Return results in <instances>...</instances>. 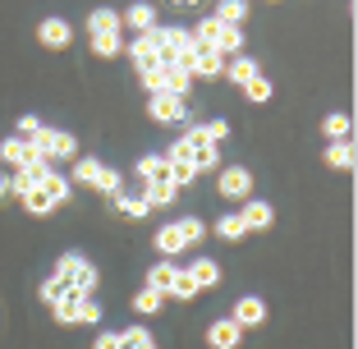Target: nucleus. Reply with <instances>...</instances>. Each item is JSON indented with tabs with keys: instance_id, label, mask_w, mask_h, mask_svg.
<instances>
[{
	"instance_id": "nucleus-1",
	"label": "nucleus",
	"mask_w": 358,
	"mask_h": 349,
	"mask_svg": "<svg viewBox=\"0 0 358 349\" xmlns=\"http://www.w3.org/2000/svg\"><path fill=\"white\" fill-rule=\"evenodd\" d=\"M166 157H189L193 166H198V175H202V170H216V166H221V143L211 138L207 124H189V129H184V138H175V143H170Z\"/></svg>"
},
{
	"instance_id": "nucleus-2",
	"label": "nucleus",
	"mask_w": 358,
	"mask_h": 349,
	"mask_svg": "<svg viewBox=\"0 0 358 349\" xmlns=\"http://www.w3.org/2000/svg\"><path fill=\"white\" fill-rule=\"evenodd\" d=\"M69 189H74V184L64 180V175H46L42 184H32L28 193H19V202H23V212H32V216H46V212H55V207H60L64 198H69Z\"/></svg>"
},
{
	"instance_id": "nucleus-3",
	"label": "nucleus",
	"mask_w": 358,
	"mask_h": 349,
	"mask_svg": "<svg viewBox=\"0 0 358 349\" xmlns=\"http://www.w3.org/2000/svg\"><path fill=\"white\" fill-rule=\"evenodd\" d=\"M51 313H55V322H64V327H69V322H87V327L101 322V304H96L92 294H83V290H64V294L51 304Z\"/></svg>"
},
{
	"instance_id": "nucleus-4",
	"label": "nucleus",
	"mask_w": 358,
	"mask_h": 349,
	"mask_svg": "<svg viewBox=\"0 0 358 349\" xmlns=\"http://www.w3.org/2000/svg\"><path fill=\"white\" fill-rule=\"evenodd\" d=\"M198 42H207L211 51H221V55H239L243 51V32L239 23H221L216 14H207V19L198 23V32H193Z\"/></svg>"
},
{
	"instance_id": "nucleus-5",
	"label": "nucleus",
	"mask_w": 358,
	"mask_h": 349,
	"mask_svg": "<svg viewBox=\"0 0 358 349\" xmlns=\"http://www.w3.org/2000/svg\"><path fill=\"white\" fill-rule=\"evenodd\" d=\"M51 276H60L69 290H83V294H92L96 285H101V271H96L87 257H78V253H64L60 262H55V271Z\"/></svg>"
},
{
	"instance_id": "nucleus-6",
	"label": "nucleus",
	"mask_w": 358,
	"mask_h": 349,
	"mask_svg": "<svg viewBox=\"0 0 358 349\" xmlns=\"http://www.w3.org/2000/svg\"><path fill=\"white\" fill-rule=\"evenodd\" d=\"M28 143L42 152L46 161H74V157H78V138H74V134H64V129H46V124H42L37 134L28 138Z\"/></svg>"
},
{
	"instance_id": "nucleus-7",
	"label": "nucleus",
	"mask_w": 358,
	"mask_h": 349,
	"mask_svg": "<svg viewBox=\"0 0 358 349\" xmlns=\"http://www.w3.org/2000/svg\"><path fill=\"white\" fill-rule=\"evenodd\" d=\"M129 60H134L138 74H148V69H161V64H166V51H161V42H157V28L138 32L134 42H129Z\"/></svg>"
},
{
	"instance_id": "nucleus-8",
	"label": "nucleus",
	"mask_w": 358,
	"mask_h": 349,
	"mask_svg": "<svg viewBox=\"0 0 358 349\" xmlns=\"http://www.w3.org/2000/svg\"><path fill=\"white\" fill-rule=\"evenodd\" d=\"M148 115L157 120V124H184V120H189V106H184V97H175V92H152Z\"/></svg>"
},
{
	"instance_id": "nucleus-9",
	"label": "nucleus",
	"mask_w": 358,
	"mask_h": 349,
	"mask_svg": "<svg viewBox=\"0 0 358 349\" xmlns=\"http://www.w3.org/2000/svg\"><path fill=\"white\" fill-rule=\"evenodd\" d=\"M216 189H221V198H253V170L248 166H225L221 175H216Z\"/></svg>"
},
{
	"instance_id": "nucleus-10",
	"label": "nucleus",
	"mask_w": 358,
	"mask_h": 349,
	"mask_svg": "<svg viewBox=\"0 0 358 349\" xmlns=\"http://www.w3.org/2000/svg\"><path fill=\"white\" fill-rule=\"evenodd\" d=\"M207 345H211V349H239V345H243V327H239L234 318H216V322L207 327Z\"/></svg>"
},
{
	"instance_id": "nucleus-11",
	"label": "nucleus",
	"mask_w": 358,
	"mask_h": 349,
	"mask_svg": "<svg viewBox=\"0 0 358 349\" xmlns=\"http://www.w3.org/2000/svg\"><path fill=\"white\" fill-rule=\"evenodd\" d=\"M37 42H42L46 51H64V46L74 42V28H69L64 19H42L37 23Z\"/></svg>"
},
{
	"instance_id": "nucleus-12",
	"label": "nucleus",
	"mask_w": 358,
	"mask_h": 349,
	"mask_svg": "<svg viewBox=\"0 0 358 349\" xmlns=\"http://www.w3.org/2000/svg\"><path fill=\"white\" fill-rule=\"evenodd\" d=\"M32 157H42V152L32 148L28 138H5V143H0V161H5L10 170H23Z\"/></svg>"
},
{
	"instance_id": "nucleus-13",
	"label": "nucleus",
	"mask_w": 358,
	"mask_h": 349,
	"mask_svg": "<svg viewBox=\"0 0 358 349\" xmlns=\"http://www.w3.org/2000/svg\"><path fill=\"white\" fill-rule=\"evenodd\" d=\"M257 74H262V64H257L253 60V55H225V74L221 78H230V83L234 87H243V83H248V78H257Z\"/></svg>"
},
{
	"instance_id": "nucleus-14",
	"label": "nucleus",
	"mask_w": 358,
	"mask_h": 349,
	"mask_svg": "<svg viewBox=\"0 0 358 349\" xmlns=\"http://www.w3.org/2000/svg\"><path fill=\"white\" fill-rule=\"evenodd\" d=\"M243 225H248V230H271L275 225V207L271 202H262V198H243Z\"/></svg>"
},
{
	"instance_id": "nucleus-15",
	"label": "nucleus",
	"mask_w": 358,
	"mask_h": 349,
	"mask_svg": "<svg viewBox=\"0 0 358 349\" xmlns=\"http://www.w3.org/2000/svg\"><path fill=\"white\" fill-rule=\"evenodd\" d=\"M230 318L239 322L243 331H248V327H262V322H266V304H262L257 294H243L239 304H234V313H230Z\"/></svg>"
},
{
	"instance_id": "nucleus-16",
	"label": "nucleus",
	"mask_w": 358,
	"mask_h": 349,
	"mask_svg": "<svg viewBox=\"0 0 358 349\" xmlns=\"http://www.w3.org/2000/svg\"><path fill=\"white\" fill-rule=\"evenodd\" d=\"M225 74V55L211 51L207 42H198V60H193V78H221Z\"/></svg>"
},
{
	"instance_id": "nucleus-17",
	"label": "nucleus",
	"mask_w": 358,
	"mask_h": 349,
	"mask_svg": "<svg viewBox=\"0 0 358 349\" xmlns=\"http://www.w3.org/2000/svg\"><path fill=\"white\" fill-rule=\"evenodd\" d=\"M124 23H120L115 10H92L87 14V37H120Z\"/></svg>"
},
{
	"instance_id": "nucleus-18",
	"label": "nucleus",
	"mask_w": 358,
	"mask_h": 349,
	"mask_svg": "<svg viewBox=\"0 0 358 349\" xmlns=\"http://www.w3.org/2000/svg\"><path fill=\"white\" fill-rule=\"evenodd\" d=\"M152 243H157V253H161V257H179L184 248H189V239H184L179 221H175V225H161V230H157V239H152Z\"/></svg>"
},
{
	"instance_id": "nucleus-19",
	"label": "nucleus",
	"mask_w": 358,
	"mask_h": 349,
	"mask_svg": "<svg viewBox=\"0 0 358 349\" xmlns=\"http://www.w3.org/2000/svg\"><path fill=\"white\" fill-rule=\"evenodd\" d=\"M193 87V74L179 69V64H161V92H175V97H189Z\"/></svg>"
},
{
	"instance_id": "nucleus-20",
	"label": "nucleus",
	"mask_w": 358,
	"mask_h": 349,
	"mask_svg": "<svg viewBox=\"0 0 358 349\" xmlns=\"http://www.w3.org/2000/svg\"><path fill=\"white\" fill-rule=\"evenodd\" d=\"M134 175H138L143 184H148V180H170V161H166V152H161V157H157V152H152V157H138Z\"/></svg>"
},
{
	"instance_id": "nucleus-21",
	"label": "nucleus",
	"mask_w": 358,
	"mask_h": 349,
	"mask_svg": "<svg viewBox=\"0 0 358 349\" xmlns=\"http://www.w3.org/2000/svg\"><path fill=\"white\" fill-rule=\"evenodd\" d=\"M143 198H148V207H170V202L179 198V189L170 180H148L143 184Z\"/></svg>"
},
{
	"instance_id": "nucleus-22",
	"label": "nucleus",
	"mask_w": 358,
	"mask_h": 349,
	"mask_svg": "<svg viewBox=\"0 0 358 349\" xmlns=\"http://www.w3.org/2000/svg\"><path fill=\"white\" fill-rule=\"evenodd\" d=\"M120 23L134 28V32H148V28H157V10H152V5H129V10L120 14Z\"/></svg>"
},
{
	"instance_id": "nucleus-23",
	"label": "nucleus",
	"mask_w": 358,
	"mask_h": 349,
	"mask_svg": "<svg viewBox=\"0 0 358 349\" xmlns=\"http://www.w3.org/2000/svg\"><path fill=\"white\" fill-rule=\"evenodd\" d=\"M189 276H193V285H198V290H211L216 280H221V266L211 262V257H193Z\"/></svg>"
},
{
	"instance_id": "nucleus-24",
	"label": "nucleus",
	"mask_w": 358,
	"mask_h": 349,
	"mask_svg": "<svg viewBox=\"0 0 358 349\" xmlns=\"http://www.w3.org/2000/svg\"><path fill=\"white\" fill-rule=\"evenodd\" d=\"M322 157H327L331 170H354V143H349V138H340V143H331Z\"/></svg>"
},
{
	"instance_id": "nucleus-25",
	"label": "nucleus",
	"mask_w": 358,
	"mask_h": 349,
	"mask_svg": "<svg viewBox=\"0 0 358 349\" xmlns=\"http://www.w3.org/2000/svg\"><path fill=\"white\" fill-rule=\"evenodd\" d=\"M322 134L331 138V143H340V138L354 134V120H349V111H331L327 120H322Z\"/></svg>"
},
{
	"instance_id": "nucleus-26",
	"label": "nucleus",
	"mask_w": 358,
	"mask_h": 349,
	"mask_svg": "<svg viewBox=\"0 0 358 349\" xmlns=\"http://www.w3.org/2000/svg\"><path fill=\"white\" fill-rule=\"evenodd\" d=\"M170 161V184H175V189H189L193 180H198V166H193L189 157H166Z\"/></svg>"
},
{
	"instance_id": "nucleus-27",
	"label": "nucleus",
	"mask_w": 358,
	"mask_h": 349,
	"mask_svg": "<svg viewBox=\"0 0 358 349\" xmlns=\"http://www.w3.org/2000/svg\"><path fill=\"white\" fill-rule=\"evenodd\" d=\"M175 271H179V266L170 262V257H161V262L148 271V290H161V294H170V280H175Z\"/></svg>"
},
{
	"instance_id": "nucleus-28",
	"label": "nucleus",
	"mask_w": 358,
	"mask_h": 349,
	"mask_svg": "<svg viewBox=\"0 0 358 349\" xmlns=\"http://www.w3.org/2000/svg\"><path fill=\"white\" fill-rule=\"evenodd\" d=\"M115 207H120L124 216H134V221H143V216L152 212L148 198H143V189H138V193H115Z\"/></svg>"
},
{
	"instance_id": "nucleus-29",
	"label": "nucleus",
	"mask_w": 358,
	"mask_h": 349,
	"mask_svg": "<svg viewBox=\"0 0 358 349\" xmlns=\"http://www.w3.org/2000/svg\"><path fill=\"white\" fill-rule=\"evenodd\" d=\"M161 304H166V294H161V290H148V285H143V290L134 294V313H138V318H152V313H161Z\"/></svg>"
},
{
	"instance_id": "nucleus-30",
	"label": "nucleus",
	"mask_w": 358,
	"mask_h": 349,
	"mask_svg": "<svg viewBox=\"0 0 358 349\" xmlns=\"http://www.w3.org/2000/svg\"><path fill=\"white\" fill-rule=\"evenodd\" d=\"M96 175H101V161L96 157H74V184H87V189H92Z\"/></svg>"
},
{
	"instance_id": "nucleus-31",
	"label": "nucleus",
	"mask_w": 358,
	"mask_h": 349,
	"mask_svg": "<svg viewBox=\"0 0 358 349\" xmlns=\"http://www.w3.org/2000/svg\"><path fill=\"white\" fill-rule=\"evenodd\" d=\"M216 234H221V239H230V243H239L243 234H248V225H243L239 212H230V216H221V221H216Z\"/></svg>"
},
{
	"instance_id": "nucleus-32",
	"label": "nucleus",
	"mask_w": 358,
	"mask_h": 349,
	"mask_svg": "<svg viewBox=\"0 0 358 349\" xmlns=\"http://www.w3.org/2000/svg\"><path fill=\"white\" fill-rule=\"evenodd\" d=\"M216 19L221 23H243L248 19V0H216Z\"/></svg>"
},
{
	"instance_id": "nucleus-33",
	"label": "nucleus",
	"mask_w": 358,
	"mask_h": 349,
	"mask_svg": "<svg viewBox=\"0 0 358 349\" xmlns=\"http://www.w3.org/2000/svg\"><path fill=\"white\" fill-rule=\"evenodd\" d=\"M120 340H124V349H157V340H152L148 327H124Z\"/></svg>"
},
{
	"instance_id": "nucleus-34",
	"label": "nucleus",
	"mask_w": 358,
	"mask_h": 349,
	"mask_svg": "<svg viewBox=\"0 0 358 349\" xmlns=\"http://www.w3.org/2000/svg\"><path fill=\"white\" fill-rule=\"evenodd\" d=\"M271 78L266 74H257V78H248V83H243V97H248V101H257V106H262V101H271Z\"/></svg>"
},
{
	"instance_id": "nucleus-35",
	"label": "nucleus",
	"mask_w": 358,
	"mask_h": 349,
	"mask_svg": "<svg viewBox=\"0 0 358 349\" xmlns=\"http://www.w3.org/2000/svg\"><path fill=\"white\" fill-rule=\"evenodd\" d=\"M170 299H198V285H193V276L189 271H175V280H170Z\"/></svg>"
},
{
	"instance_id": "nucleus-36",
	"label": "nucleus",
	"mask_w": 358,
	"mask_h": 349,
	"mask_svg": "<svg viewBox=\"0 0 358 349\" xmlns=\"http://www.w3.org/2000/svg\"><path fill=\"white\" fill-rule=\"evenodd\" d=\"M120 184H124V180H120V170L101 166V175H96V184H92V189H96V193H106V198H115V193H120Z\"/></svg>"
},
{
	"instance_id": "nucleus-37",
	"label": "nucleus",
	"mask_w": 358,
	"mask_h": 349,
	"mask_svg": "<svg viewBox=\"0 0 358 349\" xmlns=\"http://www.w3.org/2000/svg\"><path fill=\"white\" fill-rule=\"evenodd\" d=\"M179 230H184V239H189V248H193V243H202V239H207V225H202L198 216H184V221H179Z\"/></svg>"
},
{
	"instance_id": "nucleus-38",
	"label": "nucleus",
	"mask_w": 358,
	"mask_h": 349,
	"mask_svg": "<svg viewBox=\"0 0 358 349\" xmlns=\"http://www.w3.org/2000/svg\"><path fill=\"white\" fill-rule=\"evenodd\" d=\"M64 290H69V285H64L60 276H51V280H42V299H46V304H55V299H60Z\"/></svg>"
},
{
	"instance_id": "nucleus-39",
	"label": "nucleus",
	"mask_w": 358,
	"mask_h": 349,
	"mask_svg": "<svg viewBox=\"0 0 358 349\" xmlns=\"http://www.w3.org/2000/svg\"><path fill=\"white\" fill-rule=\"evenodd\" d=\"M92 349H124V340H120V331H101L92 340Z\"/></svg>"
},
{
	"instance_id": "nucleus-40",
	"label": "nucleus",
	"mask_w": 358,
	"mask_h": 349,
	"mask_svg": "<svg viewBox=\"0 0 358 349\" xmlns=\"http://www.w3.org/2000/svg\"><path fill=\"white\" fill-rule=\"evenodd\" d=\"M37 129H42V120H37V115H23L19 120V138H32Z\"/></svg>"
},
{
	"instance_id": "nucleus-41",
	"label": "nucleus",
	"mask_w": 358,
	"mask_h": 349,
	"mask_svg": "<svg viewBox=\"0 0 358 349\" xmlns=\"http://www.w3.org/2000/svg\"><path fill=\"white\" fill-rule=\"evenodd\" d=\"M211 138H216V143H225V138H230V124H225V120H211Z\"/></svg>"
},
{
	"instance_id": "nucleus-42",
	"label": "nucleus",
	"mask_w": 358,
	"mask_h": 349,
	"mask_svg": "<svg viewBox=\"0 0 358 349\" xmlns=\"http://www.w3.org/2000/svg\"><path fill=\"white\" fill-rule=\"evenodd\" d=\"M0 198H10V175H0Z\"/></svg>"
},
{
	"instance_id": "nucleus-43",
	"label": "nucleus",
	"mask_w": 358,
	"mask_h": 349,
	"mask_svg": "<svg viewBox=\"0 0 358 349\" xmlns=\"http://www.w3.org/2000/svg\"><path fill=\"white\" fill-rule=\"evenodd\" d=\"M170 5H179V10H189V5H198V0H170Z\"/></svg>"
}]
</instances>
